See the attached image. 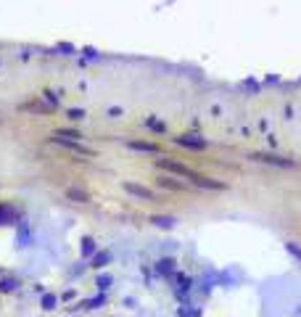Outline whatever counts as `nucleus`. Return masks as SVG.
<instances>
[{
	"label": "nucleus",
	"mask_w": 301,
	"mask_h": 317,
	"mask_svg": "<svg viewBox=\"0 0 301 317\" xmlns=\"http://www.w3.org/2000/svg\"><path fill=\"white\" fill-rule=\"evenodd\" d=\"M177 280V288H174V294H177V299H185L188 294H191V288H193V280L188 275H177L174 277Z\"/></svg>",
	"instance_id": "nucleus-7"
},
{
	"label": "nucleus",
	"mask_w": 301,
	"mask_h": 317,
	"mask_svg": "<svg viewBox=\"0 0 301 317\" xmlns=\"http://www.w3.org/2000/svg\"><path fill=\"white\" fill-rule=\"evenodd\" d=\"M254 161H261V164H272V167H293L291 159H283V156H270V153H251Z\"/></svg>",
	"instance_id": "nucleus-5"
},
{
	"label": "nucleus",
	"mask_w": 301,
	"mask_h": 317,
	"mask_svg": "<svg viewBox=\"0 0 301 317\" xmlns=\"http://www.w3.org/2000/svg\"><path fill=\"white\" fill-rule=\"evenodd\" d=\"M156 167H159V169L172 172V174H180V177L191 180L193 185H201V183H204V174H198L195 169H191V167L180 164V161H172V159H159V161H156Z\"/></svg>",
	"instance_id": "nucleus-1"
},
{
	"label": "nucleus",
	"mask_w": 301,
	"mask_h": 317,
	"mask_svg": "<svg viewBox=\"0 0 301 317\" xmlns=\"http://www.w3.org/2000/svg\"><path fill=\"white\" fill-rule=\"evenodd\" d=\"M285 251L293 256V259H299V262H301V246H299L296 241H288V243H285Z\"/></svg>",
	"instance_id": "nucleus-18"
},
{
	"label": "nucleus",
	"mask_w": 301,
	"mask_h": 317,
	"mask_svg": "<svg viewBox=\"0 0 301 317\" xmlns=\"http://www.w3.org/2000/svg\"><path fill=\"white\" fill-rule=\"evenodd\" d=\"M122 188L127 193H132V196H137V198H146V201H153L156 198V193L150 190V188H146V185H135V183H122Z\"/></svg>",
	"instance_id": "nucleus-4"
},
{
	"label": "nucleus",
	"mask_w": 301,
	"mask_h": 317,
	"mask_svg": "<svg viewBox=\"0 0 301 317\" xmlns=\"http://www.w3.org/2000/svg\"><path fill=\"white\" fill-rule=\"evenodd\" d=\"M11 217H14V209L8 204H0V225H8Z\"/></svg>",
	"instance_id": "nucleus-17"
},
{
	"label": "nucleus",
	"mask_w": 301,
	"mask_h": 317,
	"mask_svg": "<svg viewBox=\"0 0 301 317\" xmlns=\"http://www.w3.org/2000/svg\"><path fill=\"white\" fill-rule=\"evenodd\" d=\"M66 196H69V198H77V201H82V204H85V201H90V198L85 196L82 190H74V188H69V190H66Z\"/></svg>",
	"instance_id": "nucleus-20"
},
{
	"label": "nucleus",
	"mask_w": 301,
	"mask_h": 317,
	"mask_svg": "<svg viewBox=\"0 0 301 317\" xmlns=\"http://www.w3.org/2000/svg\"><path fill=\"white\" fill-rule=\"evenodd\" d=\"M108 262H111V251H106V249H101V251L93 256V259H90V264H93L95 270H103Z\"/></svg>",
	"instance_id": "nucleus-10"
},
{
	"label": "nucleus",
	"mask_w": 301,
	"mask_h": 317,
	"mask_svg": "<svg viewBox=\"0 0 301 317\" xmlns=\"http://www.w3.org/2000/svg\"><path fill=\"white\" fill-rule=\"evenodd\" d=\"M29 228H27V225H22V228H19V246H22V249H24V246H29Z\"/></svg>",
	"instance_id": "nucleus-19"
},
{
	"label": "nucleus",
	"mask_w": 301,
	"mask_h": 317,
	"mask_svg": "<svg viewBox=\"0 0 301 317\" xmlns=\"http://www.w3.org/2000/svg\"><path fill=\"white\" fill-rule=\"evenodd\" d=\"M108 116H114V119H116V116H122V108H108Z\"/></svg>",
	"instance_id": "nucleus-24"
},
{
	"label": "nucleus",
	"mask_w": 301,
	"mask_h": 317,
	"mask_svg": "<svg viewBox=\"0 0 301 317\" xmlns=\"http://www.w3.org/2000/svg\"><path fill=\"white\" fill-rule=\"evenodd\" d=\"M146 125H148L153 132H164V130H167V127H164V122H156V119H148Z\"/></svg>",
	"instance_id": "nucleus-21"
},
{
	"label": "nucleus",
	"mask_w": 301,
	"mask_h": 317,
	"mask_svg": "<svg viewBox=\"0 0 301 317\" xmlns=\"http://www.w3.org/2000/svg\"><path fill=\"white\" fill-rule=\"evenodd\" d=\"M95 254H98V243H95V238L85 235V238H82V256H85V259H93Z\"/></svg>",
	"instance_id": "nucleus-8"
},
{
	"label": "nucleus",
	"mask_w": 301,
	"mask_h": 317,
	"mask_svg": "<svg viewBox=\"0 0 301 317\" xmlns=\"http://www.w3.org/2000/svg\"><path fill=\"white\" fill-rule=\"evenodd\" d=\"M69 119H85V108H69Z\"/></svg>",
	"instance_id": "nucleus-22"
},
{
	"label": "nucleus",
	"mask_w": 301,
	"mask_h": 317,
	"mask_svg": "<svg viewBox=\"0 0 301 317\" xmlns=\"http://www.w3.org/2000/svg\"><path fill=\"white\" fill-rule=\"evenodd\" d=\"M127 146L132 148V151H143V153H159V146L146 143V140H129Z\"/></svg>",
	"instance_id": "nucleus-9"
},
{
	"label": "nucleus",
	"mask_w": 301,
	"mask_h": 317,
	"mask_svg": "<svg viewBox=\"0 0 301 317\" xmlns=\"http://www.w3.org/2000/svg\"><path fill=\"white\" fill-rule=\"evenodd\" d=\"M159 188H167V190H182L185 185L177 183L174 177H161V180H159Z\"/></svg>",
	"instance_id": "nucleus-16"
},
{
	"label": "nucleus",
	"mask_w": 301,
	"mask_h": 317,
	"mask_svg": "<svg viewBox=\"0 0 301 317\" xmlns=\"http://www.w3.org/2000/svg\"><path fill=\"white\" fill-rule=\"evenodd\" d=\"M40 307L45 309V312H50V309H56V307H58V296H56V294H43V299H40Z\"/></svg>",
	"instance_id": "nucleus-15"
},
{
	"label": "nucleus",
	"mask_w": 301,
	"mask_h": 317,
	"mask_svg": "<svg viewBox=\"0 0 301 317\" xmlns=\"http://www.w3.org/2000/svg\"><path fill=\"white\" fill-rule=\"evenodd\" d=\"M174 143L182 148H191V151H206L209 146L204 138H195V135H180V138H174Z\"/></svg>",
	"instance_id": "nucleus-3"
},
{
	"label": "nucleus",
	"mask_w": 301,
	"mask_h": 317,
	"mask_svg": "<svg viewBox=\"0 0 301 317\" xmlns=\"http://www.w3.org/2000/svg\"><path fill=\"white\" fill-rule=\"evenodd\" d=\"M50 140H53V143H58V146H64L66 151L82 153V156H93V153H95L93 148H90V146H82L80 140H64V138H50Z\"/></svg>",
	"instance_id": "nucleus-2"
},
{
	"label": "nucleus",
	"mask_w": 301,
	"mask_h": 317,
	"mask_svg": "<svg viewBox=\"0 0 301 317\" xmlns=\"http://www.w3.org/2000/svg\"><path fill=\"white\" fill-rule=\"evenodd\" d=\"M111 283H114V277H111L108 273H101L95 277V286H98V291H101V294H106V291L111 288Z\"/></svg>",
	"instance_id": "nucleus-12"
},
{
	"label": "nucleus",
	"mask_w": 301,
	"mask_h": 317,
	"mask_svg": "<svg viewBox=\"0 0 301 317\" xmlns=\"http://www.w3.org/2000/svg\"><path fill=\"white\" fill-rule=\"evenodd\" d=\"M174 264H177V262H174L172 256H164V259H159V262H156V273H159L161 277H167V280H169V277H174Z\"/></svg>",
	"instance_id": "nucleus-6"
},
{
	"label": "nucleus",
	"mask_w": 301,
	"mask_h": 317,
	"mask_svg": "<svg viewBox=\"0 0 301 317\" xmlns=\"http://www.w3.org/2000/svg\"><path fill=\"white\" fill-rule=\"evenodd\" d=\"M56 50H61V53H74V48H71V45H66V42H58Z\"/></svg>",
	"instance_id": "nucleus-23"
},
{
	"label": "nucleus",
	"mask_w": 301,
	"mask_h": 317,
	"mask_svg": "<svg viewBox=\"0 0 301 317\" xmlns=\"http://www.w3.org/2000/svg\"><path fill=\"white\" fill-rule=\"evenodd\" d=\"M103 304H106V294H98V296H93V299H85L82 309H98V307H103Z\"/></svg>",
	"instance_id": "nucleus-14"
},
{
	"label": "nucleus",
	"mask_w": 301,
	"mask_h": 317,
	"mask_svg": "<svg viewBox=\"0 0 301 317\" xmlns=\"http://www.w3.org/2000/svg\"><path fill=\"white\" fill-rule=\"evenodd\" d=\"M19 288V277H0V294H11Z\"/></svg>",
	"instance_id": "nucleus-13"
},
{
	"label": "nucleus",
	"mask_w": 301,
	"mask_h": 317,
	"mask_svg": "<svg viewBox=\"0 0 301 317\" xmlns=\"http://www.w3.org/2000/svg\"><path fill=\"white\" fill-rule=\"evenodd\" d=\"M150 222L156 225V228H161V230H172L174 225H177V219L174 217H169V214H159V217H153Z\"/></svg>",
	"instance_id": "nucleus-11"
}]
</instances>
